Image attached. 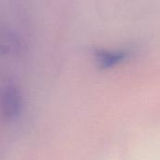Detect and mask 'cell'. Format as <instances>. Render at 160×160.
Instances as JSON below:
<instances>
[{
	"label": "cell",
	"instance_id": "obj_1",
	"mask_svg": "<svg viewBox=\"0 0 160 160\" xmlns=\"http://www.w3.org/2000/svg\"><path fill=\"white\" fill-rule=\"evenodd\" d=\"M1 103L4 112L8 116H15L21 111L22 106L20 91L12 84L5 86L1 91Z\"/></svg>",
	"mask_w": 160,
	"mask_h": 160
},
{
	"label": "cell",
	"instance_id": "obj_2",
	"mask_svg": "<svg viewBox=\"0 0 160 160\" xmlns=\"http://www.w3.org/2000/svg\"><path fill=\"white\" fill-rule=\"evenodd\" d=\"M96 60L101 69H108L119 64L126 58L124 52H107L103 50L96 51Z\"/></svg>",
	"mask_w": 160,
	"mask_h": 160
}]
</instances>
